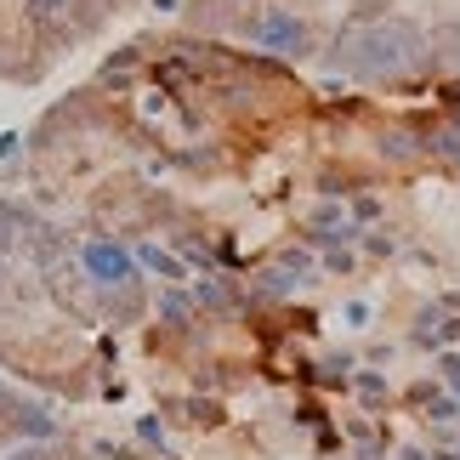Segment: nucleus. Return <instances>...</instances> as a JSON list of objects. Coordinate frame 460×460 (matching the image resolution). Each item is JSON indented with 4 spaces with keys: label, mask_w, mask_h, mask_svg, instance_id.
Segmentation results:
<instances>
[{
    "label": "nucleus",
    "mask_w": 460,
    "mask_h": 460,
    "mask_svg": "<svg viewBox=\"0 0 460 460\" xmlns=\"http://www.w3.org/2000/svg\"><path fill=\"white\" fill-rule=\"evenodd\" d=\"M244 40H256L261 51H279V58H307L313 29H307V17H302V12H290V6H268V12H256L251 23H244Z\"/></svg>",
    "instance_id": "f03ea898"
},
{
    "label": "nucleus",
    "mask_w": 460,
    "mask_h": 460,
    "mask_svg": "<svg viewBox=\"0 0 460 460\" xmlns=\"http://www.w3.org/2000/svg\"><path fill=\"white\" fill-rule=\"evenodd\" d=\"M80 268L92 273V285H102V290H131L137 285V256L119 239H85Z\"/></svg>",
    "instance_id": "7ed1b4c3"
},
{
    "label": "nucleus",
    "mask_w": 460,
    "mask_h": 460,
    "mask_svg": "<svg viewBox=\"0 0 460 460\" xmlns=\"http://www.w3.org/2000/svg\"><path fill=\"white\" fill-rule=\"evenodd\" d=\"M410 58H415V34L398 29V23L369 29V34H358V40L347 46V63L358 68V75H393V68H403Z\"/></svg>",
    "instance_id": "f257e3e1"
}]
</instances>
